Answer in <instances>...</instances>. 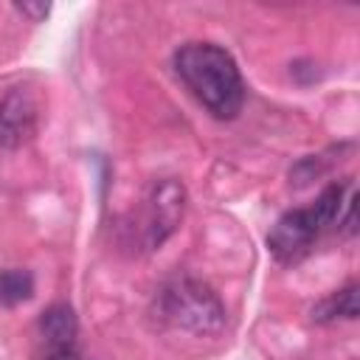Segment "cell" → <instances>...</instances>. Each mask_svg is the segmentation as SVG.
I'll list each match as a JSON object with an SVG mask.
<instances>
[{"mask_svg": "<svg viewBox=\"0 0 360 360\" xmlns=\"http://www.w3.org/2000/svg\"><path fill=\"white\" fill-rule=\"evenodd\" d=\"M174 73L214 118L231 121L239 115L245 82L225 48L214 42H186L174 51Z\"/></svg>", "mask_w": 360, "mask_h": 360, "instance_id": "cell-1", "label": "cell"}, {"mask_svg": "<svg viewBox=\"0 0 360 360\" xmlns=\"http://www.w3.org/2000/svg\"><path fill=\"white\" fill-rule=\"evenodd\" d=\"M155 307H158L160 321H166L169 326H174L180 332L197 335V338L219 335L228 321L222 298L214 292L211 284H205L202 278H194V276L169 278L158 290Z\"/></svg>", "mask_w": 360, "mask_h": 360, "instance_id": "cell-2", "label": "cell"}, {"mask_svg": "<svg viewBox=\"0 0 360 360\" xmlns=\"http://www.w3.org/2000/svg\"><path fill=\"white\" fill-rule=\"evenodd\" d=\"M326 228L329 225L315 208V202L307 208H292L276 219L273 231L267 233V248L281 264H292L309 253V248Z\"/></svg>", "mask_w": 360, "mask_h": 360, "instance_id": "cell-3", "label": "cell"}, {"mask_svg": "<svg viewBox=\"0 0 360 360\" xmlns=\"http://www.w3.org/2000/svg\"><path fill=\"white\" fill-rule=\"evenodd\" d=\"M183 211H186L183 183L174 180V177L155 180L149 194H146V208H143V225H141L143 248L146 250L160 248L177 231V225L183 219Z\"/></svg>", "mask_w": 360, "mask_h": 360, "instance_id": "cell-4", "label": "cell"}, {"mask_svg": "<svg viewBox=\"0 0 360 360\" xmlns=\"http://www.w3.org/2000/svg\"><path fill=\"white\" fill-rule=\"evenodd\" d=\"M37 132V104L28 90H8L0 98V146L17 149Z\"/></svg>", "mask_w": 360, "mask_h": 360, "instance_id": "cell-5", "label": "cell"}, {"mask_svg": "<svg viewBox=\"0 0 360 360\" xmlns=\"http://www.w3.org/2000/svg\"><path fill=\"white\" fill-rule=\"evenodd\" d=\"M76 335H79V323L68 304H53L39 315V338L45 349L76 346Z\"/></svg>", "mask_w": 360, "mask_h": 360, "instance_id": "cell-6", "label": "cell"}, {"mask_svg": "<svg viewBox=\"0 0 360 360\" xmlns=\"http://www.w3.org/2000/svg\"><path fill=\"white\" fill-rule=\"evenodd\" d=\"M354 318H357V284H346L312 307V321L318 323L354 321Z\"/></svg>", "mask_w": 360, "mask_h": 360, "instance_id": "cell-7", "label": "cell"}, {"mask_svg": "<svg viewBox=\"0 0 360 360\" xmlns=\"http://www.w3.org/2000/svg\"><path fill=\"white\" fill-rule=\"evenodd\" d=\"M34 295V278L28 270H0V304L17 307Z\"/></svg>", "mask_w": 360, "mask_h": 360, "instance_id": "cell-8", "label": "cell"}, {"mask_svg": "<svg viewBox=\"0 0 360 360\" xmlns=\"http://www.w3.org/2000/svg\"><path fill=\"white\" fill-rule=\"evenodd\" d=\"M20 14H25V17H31L34 22H39V20H45L48 17V11H51V6L48 3H17L14 6Z\"/></svg>", "mask_w": 360, "mask_h": 360, "instance_id": "cell-9", "label": "cell"}, {"mask_svg": "<svg viewBox=\"0 0 360 360\" xmlns=\"http://www.w3.org/2000/svg\"><path fill=\"white\" fill-rule=\"evenodd\" d=\"M39 360H84V357L79 354L76 346H62V349H45Z\"/></svg>", "mask_w": 360, "mask_h": 360, "instance_id": "cell-10", "label": "cell"}]
</instances>
